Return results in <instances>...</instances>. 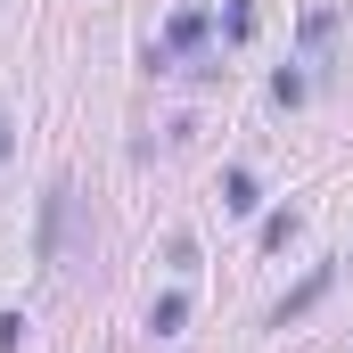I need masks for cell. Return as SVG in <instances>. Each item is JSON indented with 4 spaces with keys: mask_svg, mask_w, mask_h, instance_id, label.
Listing matches in <instances>:
<instances>
[{
    "mask_svg": "<svg viewBox=\"0 0 353 353\" xmlns=\"http://www.w3.org/2000/svg\"><path fill=\"white\" fill-rule=\"evenodd\" d=\"M197 41H205V8H181L165 25V50H197Z\"/></svg>",
    "mask_w": 353,
    "mask_h": 353,
    "instance_id": "4",
    "label": "cell"
},
{
    "mask_svg": "<svg viewBox=\"0 0 353 353\" xmlns=\"http://www.w3.org/2000/svg\"><path fill=\"white\" fill-rule=\"evenodd\" d=\"M222 205H230V214H255V205H263V189H255L247 165H230V173H222Z\"/></svg>",
    "mask_w": 353,
    "mask_h": 353,
    "instance_id": "3",
    "label": "cell"
},
{
    "mask_svg": "<svg viewBox=\"0 0 353 353\" xmlns=\"http://www.w3.org/2000/svg\"><path fill=\"white\" fill-rule=\"evenodd\" d=\"M304 90H312V83H304L296 66H279V74H271V99H279V107H304Z\"/></svg>",
    "mask_w": 353,
    "mask_h": 353,
    "instance_id": "9",
    "label": "cell"
},
{
    "mask_svg": "<svg viewBox=\"0 0 353 353\" xmlns=\"http://www.w3.org/2000/svg\"><path fill=\"white\" fill-rule=\"evenodd\" d=\"M329 288H337V263H312L304 279H296V288H288V296H279V304H271V329H288V321H304V312H312V304H321Z\"/></svg>",
    "mask_w": 353,
    "mask_h": 353,
    "instance_id": "1",
    "label": "cell"
},
{
    "mask_svg": "<svg viewBox=\"0 0 353 353\" xmlns=\"http://www.w3.org/2000/svg\"><path fill=\"white\" fill-rule=\"evenodd\" d=\"M329 41H337V8H312L304 17V50H329Z\"/></svg>",
    "mask_w": 353,
    "mask_h": 353,
    "instance_id": "8",
    "label": "cell"
},
{
    "mask_svg": "<svg viewBox=\"0 0 353 353\" xmlns=\"http://www.w3.org/2000/svg\"><path fill=\"white\" fill-rule=\"evenodd\" d=\"M255 25H263V8H255V0H230V17H222V33H230V41H255Z\"/></svg>",
    "mask_w": 353,
    "mask_h": 353,
    "instance_id": "5",
    "label": "cell"
},
{
    "mask_svg": "<svg viewBox=\"0 0 353 353\" xmlns=\"http://www.w3.org/2000/svg\"><path fill=\"white\" fill-rule=\"evenodd\" d=\"M345 263H353V255H345Z\"/></svg>",
    "mask_w": 353,
    "mask_h": 353,
    "instance_id": "12",
    "label": "cell"
},
{
    "mask_svg": "<svg viewBox=\"0 0 353 353\" xmlns=\"http://www.w3.org/2000/svg\"><path fill=\"white\" fill-rule=\"evenodd\" d=\"M25 345V312H0V353H17Z\"/></svg>",
    "mask_w": 353,
    "mask_h": 353,
    "instance_id": "10",
    "label": "cell"
},
{
    "mask_svg": "<svg viewBox=\"0 0 353 353\" xmlns=\"http://www.w3.org/2000/svg\"><path fill=\"white\" fill-rule=\"evenodd\" d=\"M296 239V205H279V214H263V255H279Z\"/></svg>",
    "mask_w": 353,
    "mask_h": 353,
    "instance_id": "7",
    "label": "cell"
},
{
    "mask_svg": "<svg viewBox=\"0 0 353 353\" xmlns=\"http://www.w3.org/2000/svg\"><path fill=\"white\" fill-rule=\"evenodd\" d=\"M8 148H17V140H8V123H0V157H8Z\"/></svg>",
    "mask_w": 353,
    "mask_h": 353,
    "instance_id": "11",
    "label": "cell"
},
{
    "mask_svg": "<svg viewBox=\"0 0 353 353\" xmlns=\"http://www.w3.org/2000/svg\"><path fill=\"white\" fill-rule=\"evenodd\" d=\"M181 321H189V296H157V312H148V329H157V337H173Z\"/></svg>",
    "mask_w": 353,
    "mask_h": 353,
    "instance_id": "6",
    "label": "cell"
},
{
    "mask_svg": "<svg viewBox=\"0 0 353 353\" xmlns=\"http://www.w3.org/2000/svg\"><path fill=\"white\" fill-rule=\"evenodd\" d=\"M66 181H50V197H41V263H58V247H66Z\"/></svg>",
    "mask_w": 353,
    "mask_h": 353,
    "instance_id": "2",
    "label": "cell"
}]
</instances>
